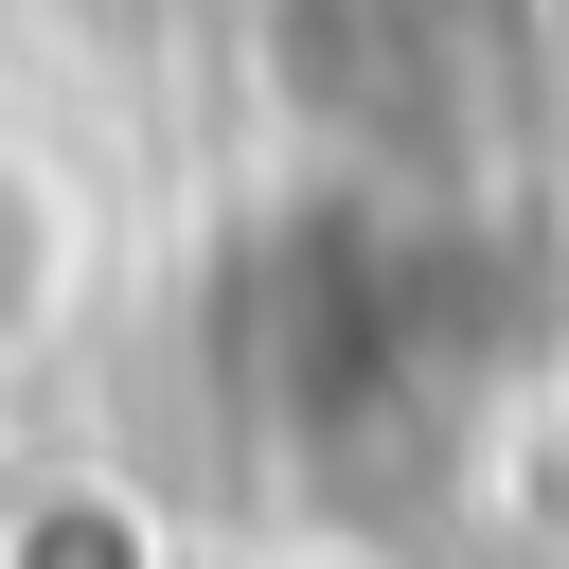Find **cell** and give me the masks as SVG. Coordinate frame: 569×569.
Instances as JSON below:
<instances>
[{"label":"cell","mask_w":569,"mask_h":569,"mask_svg":"<svg viewBox=\"0 0 569 569\" xmlns=\"http://www.w3.org/2000/svg\"><path fill=\"white\" fill-rule=\"evenodd\" d=\"M302 569H356V551H302Z\"/></svg>","instance_id":"obj_1"}]
</instances>
